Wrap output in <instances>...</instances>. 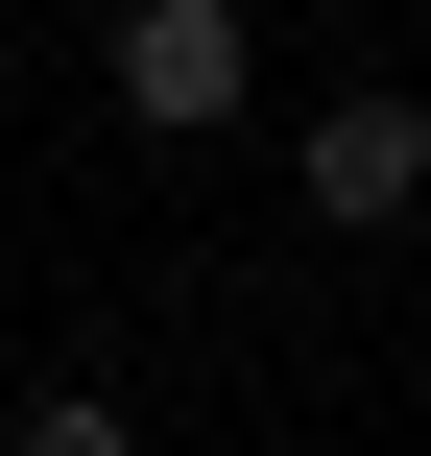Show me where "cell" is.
Here are the masks:
<instances>
[{
	"label": "cell",
	"mask_w": 431,
	"mask_h": 456,
	"mask_svg": "<svg viewBox=\"0 0 431 456\" xmlns=\"http://www.w3.org/2000/svg\"><path fill=\"white\" fill-rule=\"evenodd\" d=\"M288 192H312L336 240H384V216H431V96H336V120L288 144Z\"/></svg>",
	"instance_id": "cell-2"
},
{
	"label": "cell",
	"mask_w": 431,
	"mask_h": 456,
	"mask_svg": "<svg viewBox=\"0 0 431 456\" xmlns=\"http://www.w3.org/2000/svg\"><path fill=\"white\" fill-rule=\"evenodd\" d=\"M0 456H144V433H120V409H72V385H48V409H24V433H0Z\"/></svg>",
	"instance_id": "cell-3"
},
{
	"label": "cell",
	"mask_w": 431,
	"mask_h": 456,
	"mask_svg": "<svg viewBox=\"0 0 431 456\" xmlns=\"http://www.w3.org/2000/svg\"><path fill=\"white\" fill-rule=\"evenodd\" d=\"M96 72H120V120H144V144H216V120H240V72H264V24H240V0H120V24H96Z\"/></svg>",
	"instance_id": "cell-1"
}]
</instances>
